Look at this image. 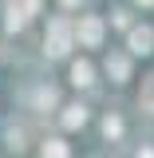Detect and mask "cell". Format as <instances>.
I'll return each instance as SVG.
<instances>
[{
    "label": "cell",
    "mask_w": 154,
    "mask_h": 158,
    "mask_svg": "<svg viewBox=\"0 0 154 158\" xmlns=\"http://www.w3.org/2000/svg\"><path fill=\"white\" fill-rule=\"evenodd\" d=\"M48 52H52V56H63V52H67V24H63V20H56V24H52Z\"/></svg>",
    "instance_id": "obj_1"
},
{
    "label": "cell",
    "mask_w": 154,
    "mask_h": 158,
    "mask_svg": "<svg viewBox=\"0 0 154 158\" xmlns=\"http://www.w3.org/2000/svg\"><path fill=\"white\" fill-rule=\"evenodd\" d=\"M79 36H83V44H99V36H103V24L87 16L83 24H79Z\"/></svg>",
    "instance_id": "obj_2"
},
{
    "label": "cell",
    "mask_w": 154,
    "mask_h": 158,
    "mask_svg": "<svg viewBox=\"0 0 154 158\" xmlns=\"http://www.w3.org/2000/svg\"><path fill=\"white\" fill-rule=\"evenodd\" d=\"M150 32H146V28H135V32H131V48H135V52H150Z\"/></svg>",
    "instance_id": "obj_3"
},
{
    "label": "cell",
    "mask_w": 154,
    "mask_h": 158,
    "mask_svg": "<svg viewBox=\"0 0 154 158\" xmlns=\"http://www.w3.org/2000/svg\"><path fill=\"white\" fill-rule=\"evenodd\" d=\"M107 71H111L115 79H127V59H123V56H111V59H107Z\"/></svg>",
    "instance_id": "obj_4"
},
{
    "label": "cell",
    "mask_w": 154,
    "mask_h": 158,
    "mask_svg": "<svg viewBox=\"0 0 154 158\" xmlns=\"http://www.w3.org/2000/svg\"><path fill=\"white\" fill-rule=\"evenodd\" d=\"M71 79H75V83H91V63H75Z\"/></svg>",
    "instance_id": "obj_5"
},
{
    "label": "cell",
    "mask_w": 154,
    "mask_h": 158,
    "mask_svg": "<svg viewBox=\"0 0 154 158\" xmlns=\"http://www.w3.org/2000/svg\"><path fill=\"white\" fill-rule=\"evenodd\" d=\"M44 158H67L63 142H48V146H44Z\"/></svg>",
    "instance_id": "obj_6"
},
{
    "label": "cell",
    "mask_w": 154,
    "mask_h": 158,
    "mask_svg": "<svg viewBox=\"0 0 154 158\" xmlns=\"http://www.w3.org/2000/svg\"><path fill=\"white\" fill-rule=\"evenodd\" d=\"M63 123H67V127H79V123H83V107H71V111L63 115Z\"/></svg>",
    "instance_id": "obj_7"
},
{
    "label": "cell",
    "mask_w": 154,
    "mask_h": 158,
    "mask_svg": "<svg viewBox=\"0 0 154 158\" xmlns=\"http://www.w3.org/2000/svg\"><path fill=\"white\" fill-rule=\"evenodd\" d=\"M103 131H107V135H119V131H123V123H119V118H107V123H103Z\"/></svg>",
    "instance_id": "obj_8"
},
{
    "label": "cell",
    "mask_w": 154,
    "mask_h": 158,
    "mask_svg": "<svg viewBox=\"0 0 154 158\" xmlns=\"http://www.w3.org/2000/svg\"><path fill=\"white\" fill-rule=\"evenodd\" d=\"M146 111H154V83L146 87Z\"/></svg>",
    "instance_id": "obj_9"
},
{
    "label": "cell",
    "mask_w": 154,
    "mask_h": 158,
    "mask_svg": "<svg viewBox=\"0 0 154 158\" xmlns=\"http://www.w3.org/2000/svg\"><path fill=\"white\" fill-rule=\"evenodd\" d=\"M67 4H75V0H67Z\"/></svg>",
    "instance_id": "obj_10"
}]
</instances>
